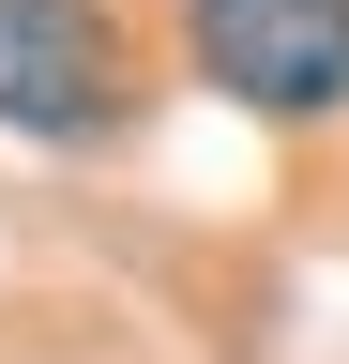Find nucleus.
Instances as JSON below:
<instances>
[{
    "instance_id": "f257e3e1",
    "label": "nucleus",
    "mask_w": 349,
    "mask_h": 364,
    "mask_svg": "<svg viewBox=\"0 0 349 364\" xmlns=\"http://www.w3.org/2000/svg\"><path fill=\"white\" fill-rule=\"evenodd\" d=\"M198 76L274 122L349 107V0H198Z\"/></svg>"
},
{
    "instance_id": "f03ea898",
    "label": "nucleus",
    "mask_w": 349,
    "mask_h": 364,
    "mask_svg": "<svg viewBox=\"0 0 349 364\" xmlns=\"http://www.w3.org/2000/svg\"><path fill=\"white\" fill-rule=\"evenodd\" d=\"M0 122L16 136H92L107 122V16L92 0H0Z\"/></svg>"
}]
</instances>
